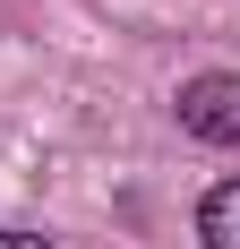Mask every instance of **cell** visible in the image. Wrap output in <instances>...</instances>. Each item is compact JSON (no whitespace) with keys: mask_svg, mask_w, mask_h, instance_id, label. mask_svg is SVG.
Masks as SVG:
<instances>
[{"mask_svg":"<svg viewBox=\"0 0 240 249\" xmlns=\"http://www.w3.org/2000/svg\"><path fill=\"white\" fill-rule=\"evenodd\" d=\"M180 129L206 138V146H240V77L232 69H206L180 86Z\"/></svg>","mask_w":240,"mask_h":249,"instance_id":"1","label":"cell"},{"mask_svg":"<svg viewBox=\"0 0 240 249\" xmlns=\"http://www.w3.org/2000/svg\"><path fill=\"white\" fill-rule=\"evenodd\" d=\"M197 241H206V249H240V180L206 189V206H197Z\"/></svg>","mask_w":240,"mask_h":249,"instance_id":"2","label":"cell"},{"mask_svg":"<svg viewBox=\"0 0 240 249\" xmlns=\"http://www.w3.org/2000/svg\"><path fill=\"white\" fill-rule=\"evenodd\" d=\"M0 249H43V241H26V232H0Z\"/></svg>","mask_w":240,"mask_h":249,"instance_id":"3","label":"cell"}]
</instances>
